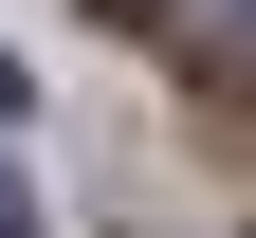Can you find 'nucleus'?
<instances>
[{"label": "nucleus", "instance_id": "1", "mask_svg": "<svg viewBox=\"0 0 256 238\" xmlns=\"http://www.w3.org/2000/svg\"><path fill=\"white\" fill-rule=\"evenodd\" d=\"M110 19H165V37H202V55H256V0H110Z\"/></svg>", "mask_w": 256, "mask_h": 238}, {"label": "nucleus", "instance_id": "2", "mask_svg": "<svg viewBox=\"0 0 256 238\" xmlns=\"http://www.w3.org/2000/svg\"><path fill=\"white\" fill-rule=\"evenodd\" d=\"M0 238H37V183H18V147H0Z\"/></svg>", "mask_w": 256, "mask_h": 238}, {"label": "nucleus", "instance_id": "3", "mask_svg": "<svg viewBox=\"0 0 256 238\" xmlns=\"http://www.w3.org/2000/svg\"><path fill=\"white\" fill-rule=\"evenodd\" d=\"M0 147H18V55H0Z\"/></svg>", "mask_w": 256, "mask_h": 238}]
</instances>
